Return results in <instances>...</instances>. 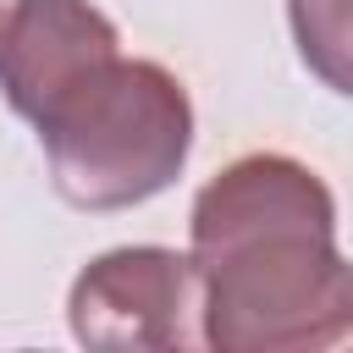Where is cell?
Segmentation results:
<instances>
[{
    "instance_id": "obj_1",
    "label": "cell",
    "mask_w": 353,
    "mask_h": 353,
    "mask_svg": "<svg viewBox=\"0 0 353 353\" xmlns=\"http://www.w3.org/2000/svg\"><path fill=\"white\" fill-rule=\"evenodd\" d=\"M199 342L221 353H314L353 325V270L336 248V199L292 154H243L188 215Z\"/></svg>"
},
{
    "instance_id": "obj_2",
    "label": "cell",
    "mask_w": 353,
    "mask_h": 353,
    "mask_svg": "<svg viewBox=\"0 0 353 353\" xmlns=\"http://www.w3.org/2000/svg\"><path fill=\"white\" fill-rule=\"evenodd\" d=\"M55 193L77 210H127L165 193L193 149L188 88L160 61L110 55L39 121Z\"/></svg>"
},
{
    "instance_id": "obj_3",
    "label": "cell",
    "mask_w": 353,
    "mask_h": 353,
    "mask_svg": "<svg viewBox=\"0 0 353 353\" xmlns=\"http://www.w3.org/2000/svg\"><path fill=\"white\" fill-rule=\"evenodd\" d=\"M199 314V276L193 259L176 248L132 243L88 259L72 281L66 320L83 347L127 353V347H188L199 342L193 331Z\"/></svg>"
},
{
    "instance_id": "obj_4",
    "label": "cell",
    "mask_w": 353,
    "mask_h": 353,
    "mask_svg": "<svg viewBox=\"0 0 353 353\" xmlns=\"http://www.w3.org/2000/svg\"><path fill=\"white\" fill-rule=\"evenodd\" d=\"M116 55V22L88 0H11L0 22V94L22 121L61 105Z\"/></svg>"
},
{
    "instance_id": "obj_5",
    "label": "cell",
    "mask_w": 353,
    "mask_h": 353,
    "mask_svg": "<svg viewBox=\"0 0 353 353\" xmlns=\"http://www.w3.org/2000/svg\"><path fill=\"white\" fill-rule=\"evenodd\" d=\"M292 6V33L303 61L342 94L347 72H342V50H347V0H287Z\"/></svg>"
}]
</instances>
